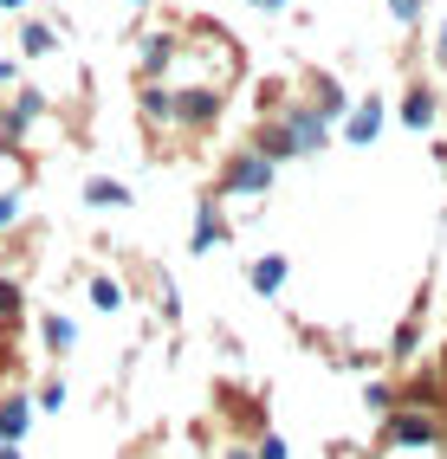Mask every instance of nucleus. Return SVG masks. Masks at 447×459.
Wrapping results in <instances>:
<instances>
[{"instance_id": "f257e3e1", "label": "nucleus", "mask_w": 447, "mask_h": 459, "mask_svg": "<svg viewBox=\"0 0 447 459\" xmlns=\"http://www.w3.org/2000/svg\"><path fill=\"white\" fill-rule=\"evenodd\" d=\"M382 440H390V446H408V453H428V446H441V420L422 414V408H390Z\"/></svg>"}, {"instance_id": "f03ea898", "label": "nucleus", "mask_w": 447, "mask_h": 459, "mask_svg": "<svg viewBox=\"0 0 447 459\" xmlns=\"http://www.w3.org/2000/svg\"><path fill=\"white\" fill-rule=\"evenodd\" d=\"M273 188V162L259 156V149H241L227 169H221V195H241V201H253V195H266Z\"/></svg>"}, {"instance_id": "7ed1b4c3", "label": "nucleus", "mask_w": 447, "mask_h": 459, "mask_svg": "<svg viewBox=\"0 0 447 459\" xmlns=\"http://www.w3.org/2000/svg\"><path fill=\"white\" fill-rule=\"evenodd\" d=\"M175 124H182V130H215V124H221V84H188V91H175Z\"/></svg>"}, {"instance_id": "20e7f679", "label": "nucleus", "mask_w": 447, "mask_h": 459, "mask_svg": "<svg viewBox=\"0 0 447 459\" xmlns=\"http://www.w3.org/2000/svg\"><path fill=\"white\" fill-rule=\"evenodd\" d=\"M33 427V394H0V446H20Z\"/></svg>"}, {"instance_id": "39448f33", "label": "nucleus", "mask_w": 447, "mask_h": 459, "mask_svg": "<svg viewBox=\"0 0 447 459\" xmlns=\"http://www.w3.org/2000/svg\"><path fill=\"white\" fill-rule=\"evenodd\" d=\"M344 136H350L356 149H370V143L382 136V98H370V104H356V110L344 117Z\"/></svg>"}, {"instance_id": "423d86ee", "label": "nucleus", "mask_w": 447, "mask_h": 459, "mask_svg": "<svg viewBox=\"0 0 447 459\" xmlns=\"http://www.w3.org/2000/svg\"><path fill=\"white\" fill-rule=\"evenodd\" d=\"M39 110H46V104H39V91H20V98H13V110H0V136H7V143H20V136H26V124H33Z\"/></svg>"}, {"instance_id": "0eeeda50", "label": "nucleus", "mask_w": 447, "mask_h": 459, "mask_svg": "<svg viewBox=\"0 0 447 459\" xmlns=\"http://www.w3.org/2000/svg\"><path fill=\"white\" fill-rule=\"evenodd\" d=\"M221 239H227V221L215 213V201H201V213H195V233H188V247H195V253H215Z\"/></svg>"}, {"instance_id": "6e6552de", "label": "nucleus", "mask_w": 447, "mask_h": 459, "mask_svg": "<svg viewBox=\"0 0 447 459\" xmlns=\"http://www.w3.org/2000/svg\"><path fill=\"white\" fill-rule=\"evenodd\" d=\"M247 285H253L259 298H273V291L285 285V259H279V253H266V259H253V265H247Z\"/></svg>"}, {"instance_id": "1a4fd4ad", "label": "nucleus", "mask_w": 447, "mask_h": 459, "mask_svg": "<svg viewBox=\"0 0 447 459\" xmlns=\"http://www.w3.org/2000/svg\"><path fill=\"white\" fill-rule=\"evenodd\" d=\"M402 124H408V130H428V124H434V91H428V84H415L408 98H402Z\"/></svg>"}, {"instance_id": "9d476101", "label": "nucleus", "mask_w": 447, "mask_h": 459, "mask_svg": "<svg viewBox=\"0 0 447 459\" xmlns=\"http://www.w3.org/2000/svg\"><path fill=\"white\" fill-rule=\"evenodd\" d=\"M84 201H92V207H130V188L110 181V175H92V181H84Z\"/></svg>"}, {"instance_id": "9b49d317", "label": "nucleus", "mask_w": 447, "mask_h": 459, "mask_svg": "<svg viewBox=\"0 0 447 459\" xmlns=\"http://www.w3.org/2000/svg\"><path fill=\"white\" fill-rule=\"evenodd\" d=\"M311 110L331 124V117H344V91H337V78H311Z\"/></svg>"}, {"instance_id": "f8f14e48", "label": "nucleus", "mask_w": 447, "mask_h": 459, "mask_svg": "<svg viewBox=\"0 0 447 459\" xmlns=\"http://www.w3.org/2000/svg\"><path fill=\"white\" fill-rule=\"evenodd\" d=\"M143 117H149V124H175V91H169V84H162V91L149 84V91H143Z\"/></svg>"}, {"instance_id": "ddd939ff", "label": "nucleus", "mask_w": 447, "mask_h": 459, "mask_svg": "<svg viewBox=\"0 0 447 459\" xmlns=\"http://www.w3.org/2000/svg\"><path fill=\"white\" fill-rule=\"evenodd\" d=\"M20 317H26V291L13 279H0V330H13Z\"/></svg>"}, {"instance_id": "4468645a", "label": "nucleus", "mask_w": 447, "mask_h": 459, "mask_svg": "<svg viewBox=\"0 0 447 459\" xmlns=\"http://www.w3.org/2000/svg\"><path fill=\"white\" fill-rule=\"evenodd\" d=\"M72 343H78V324H72V317H58V311H52V317H46V350H52V356H66Z\"/></svg>"}, {"instance_id": "2eb2a0df", "label": "nucleus", "mask_w": 447, "mask_h": 459, "mask_svg": "<svg viewBox=\"0 0 447 459\" xmlns=\"http://www.w3.org/2000/svg\"><path fill=\"white\" fill-rule=\"evenodd\" d=\"M92 304H98V311H124V285H117L110 272H98V279H92Z\"/></svg>"}, {"instance_id": "dca6fc26", "label": "nucleus", "mask_w": 447, "mask_h": 459, "mask_svg": "<svg viewBox=\"0 0 447 459\" xmlns=\"http://www.w3.org/2000/svg\"><path fill=\"white\" fill-rule=\"evenodd\" d=\"M415 343H422V311H415V317H402V330H396L390 356H396V362H408V356H415Z\"/></svg>"}, {"instance_id": "f3484780", "label": "nucleus", "mask_w": 447, "mask_h": 459, "mask_svg": "<svg viewBox=\"0 0 447 459\" xmlns=\"http://www.w3.org/2000/svg\"><path fill=\"white\" fill-rule=\"evenodd\" d=\"M169 58H175V39L162 33V39H149V46H143V72H149V78L169 72Z\"/></svg>"}, {"instance_id": "a211bd4d", "label": "nucleus", "mask_w": 447, "mask_h": 459, "mask_svg": "<svg viewBox=\"0 0 447 459\" xmlns=\"http://www.w3.org/2000/svg\"><path fill=\"white\" fill-rule=\"evenodd\" d=\"M20 46H26V58H46V52L58 46V33H52V26H39V20H33V26H26V33H20Z\"/></svg>"}, {"instance_id": "6ab92c4d", "label": "nucleus", "mask_w": 447, "mask_h": 459, "mask_svg": "<svg viewBox=\"0 0 447 459\" xmlns=\"http://www.w3.org/2000/svg\"><path fill=\"white\" fill-rule=\"evenodd\" d=\"M364 402H370L376 414H390V408H396V388H390V382H370V388H364Z\"/></svg>"}, {"instance_id": "aec40b11", "label": "nucleus", "mask_w": 447, "mask_h": 459, "mask_svg": "<svg viewBox=\"0 0 447 459\" xmlns=\"http://www.w3.org/2000/svg\"><path fill=\"white\" fill-rule=\"evenodd\" d=\"M33 408H52V414H58V408H66V382H46V388L33 394Z\"/></svg>"}, {"instance_id": "412c9836", "label": "nucleus", "mask_w": 447, "mask_h": 459, "mask_svg": "<svg viewBox=\"0 0 447 459\" xmlns=\"http://www.w3.org/2000/svg\"><path fill=\"white\" fill-rule=\"evenodd\" d=\"M253 459H292V453H285V440H279V434H259V446H253Z\"/></svg>"}, {"instance_id": "4be33fe9", "label": "nucleus", "mask_w": 447, "mask_h": 459, "mask_svg": "<svg viewBox=\"0 0 447 459\" xmlns=\"http://www.w3.org/2000/svg\"><path fill=\"white\" fill-rule=\"evenodd\" d=\"M390 13L408 26V20H422V0H390Z\"/></svg>"}, {"instance_id": "5701e85b", "label": "nucleus", "mask_w": 447, "mask_h": 459, "mask_svg": "<svg viewBox=\"0 0 447 459\" xmlns=\"http://www.w3.org/2000/svg\"><path fill=\"white\" fill-rule=\"evenodd\" d=\"M7 336H13V330H0V382L13 376V343H7Z\"/></svg>"}, {"instance_id": "b1692460", "label": "nucleus", "mask_w": 447, "mask_h": 459, "mask_svg": "<svg viewBox=\"0 0 447 459\" xmlns=\"http://www.w3.org/2000/svg\"><path fill=\"white\" fill-rule=\"evenodd\" d=\"M20 221V195H0V227H13Z\"/></svg>"}, {"instance_id": "393cba45", "label": "nucleus", "mask_w": 447, "mask_h": 459, "mask_svg": "<svg viewBox=\"0 0 447 459\" xmlns=\"http://www.w3.org/2000/svg\"><path fill=\"white\" fill-rule=\"evenodd\" d=\"M221 459H253V446H227V453H221Z\"/></svg>"}, {"instance_id": "a878e982", "label": "nucleus", "mask_w": 447, "mask_h": 459, "mask_svg": "<svg viewBox=\"0 0 447 459\" xmlns=\"http://www.w3.org/2000/svg\"><path fill=\"white\" fill-rule=\"evenodd\" d=\"M253 7H266V13H279V7H285V0H253Z\"/></svg>"}, {"instance_id": "bb28decb", "label": "nucleus", "mask_w": 447, "mask_h": 459, "mask_svg": "<svg viewBox=\"0 0 447 459\" xmlns=\"http://www.w3.org/2000/svg\"><path fill=\"white\" fill-rule=\"evenodd\" d=\"M0 459H20V446H0Z\"/></svg>"}, {"instance_id": "cd10ccee", "label": "nucleus", "mask_w": 447, "mask_h": 459, "mask_svg": "<svg viewBox=\"0 0 447 459\" xmlns=\"http://www.w3.org/2000/svg\"><path fill=\"white\" fill-rule=\"evenodd\" d=\"M441 58H447V26H441Z\"/></svg>"}, {"instance_id": "c85d7f7f", "label": "nucleus", "mask_w": 447, "mask_h": 459, "mask_svg": "<svg viewBox=\"0 0 447 459\" xmlns=\"http://www.w3.org/2000/svg\"><path fill=\"white\" fill-rule=\"evenodd\" d=\"M0 7H26V0H0Z\"/></svg>"}, {"instance_id": "c756f323", "label": "nucleus", "mask_w": 447, "mask_h": 459, "mask_svg": "<svg viewBox=\"0 0 447 459\" xmlns=\"http://www.w3.org/2000/svg\"><path fill=\"white\" fill-rule=\"evenodd\" d=\"M136 7H143V0H136Z\"/></svg>"}]
</instances>
